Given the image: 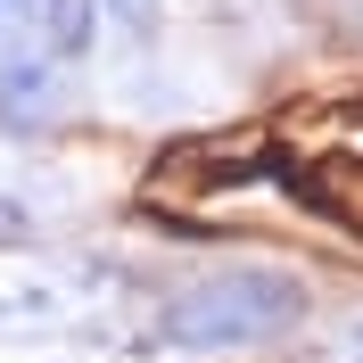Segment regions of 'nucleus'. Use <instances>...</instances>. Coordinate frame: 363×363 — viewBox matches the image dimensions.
Segmentation results:
<instances>
[{"instance_id": "nucleus-1", "label": "nucleus", "mask_w": 363, "mask_h": 363, "mask_svg": "<svg viewBox=\"0 0 363 363\" xmlns=\"http://www.w3.org/2000/svg\"><path fill=\"white\" fill-rule=\"evenodd\" d=\"M297 314H306V281L297 272L240 264V272H215L199 289H182L165 306V339H182V347H256L272 330H289Z\"/></svg>"}]
</instances>
